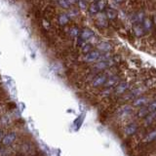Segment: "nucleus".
Returning <instances> with one entry per match:
<instances>
[{
    "label": "nucleus",
    "instance_id": "obj_8",
    "mask_svg": "<svg viewBox=\"0 0 156 156\" xmlns=\"http://www.w3.org/2000/svg\"><path fill=\"white\" fill-rule=\"evenodd\" d=\"M122 80H123V77H122V75L119 74V73H111V74H109L105 86L102 88H112V89H113V88Z\"/></svg>",
    "mask_w": 156,
    "mask_h": 156
},
{
    "label": "nucleus",
    "instance_id": "obj_18",
    "mask_svg": "<svg viewBox=\"0 0 156 156\" xmlns=\"http://www.w3.org/2000/svg\"><path fill=\"white\" fill-rule=\"evenodd\" d=\"M93 50H94V49H93V45L89 42H86L81 46V52L84 54V55H86V54H88V53H90Z\"/></svg>",
    "mask_w": 156,
    "mask_h": 156
},
{
    "label": "nucleus",
    "instance_id": "obj_14",
    "mask_svg": "<svg viewBox=\"0 0 156 156\" xmlns=\"http://www.w3.org/2000/svg\"><path fill=\"white\" fill-rule=\"evenodd\" d=\"M97 26L99 27H106L108 26V20H107L106 16L104 14L100 13L99 15L97 16Z\"/></svg>",
    "mask_w": 156,
    "mask_h": 156
},
{
    "label": "nucleus",
    "instance_id": "obj_3",
    "mask_svg": "<svg viewBox=\"0 0 156 156\" xmlns=\"http://www.w3.org/2000/svg\"><path fill=\"white\" fill-rule=\"evenodd\" d=\"M155 97H156V91L151 90V91L146 92L145 94L138 97L133 101H131L130 105L133 106L135 109H139V108H141V107H144L147 105Z\"/></svg>",
    "mask_w": 156,
    "mask_h": 156
},
{
    "label": "nucleus",
    "instance_id": "obj_24",
    "mask_svg": "<svg viewBox=\"0 0 156 156\" xmlns=\"http://www.w3.org/2000/svg\"><path fill=\"white\" fill-rule=\"evenodd\" d=\"M152 22H153V26H154V31L156 33V15H154L152 18Z\"/></svg>",
    "mask_w": 156,
    "mask_h": 156
},
{
    "label": "nucleus",
    "instance_id": "obj_1",
    "mask_svg": "<svg viewBox=\"0 0 156 156\" xmlns=\"http://www.w3.org/2000/svg\"><path fill=\"white\" fill-rule=\"evenodd\" d=\"M136 109L130 104H123L119 105L114 110V118L119 123H125L134 118Z\"/></svg>",
    "mask_w": 156,
    "mask_h": 156
},
{
    "label": "nucleus",
    "instance_id": "obj_23",
    "mask_svg": "<svg viewBox=\"0 0 156 156\" xmlns=\"http://www.w3.org/2000/svg\"><path fill=\"white\" fill-rule=\"evenodd\" d=\"M77 3H78V6H79V8L81 10H86L87 7H88V5H87L85 0H78Z\"/></svg>",
    "mask_w": 156,
    "mask_h": 156
},
{
    "label": "nucleus",
    "instance_id": "obj_12",
    "mask_svg": "<svg viewBox=\"0 0 156 156\" xmlns=\"http://www.w3.org/2000/svg\"><path fill=\"white\" fill-rule=\"evenodd\" d=\"M16 139H17V134L14 133V132H10V133L4 135L1 141H0V144L4 146H9L16 140Z\"/></svg>",
    "mask_w": 156,
    "mask_h": 156
},
{
    "label": "nucleus",
    "instance_id": "obj_28",
    "mask_svg": "<svg viewBox=\"0 0 156 156\" xmlns=\"http://www.w3.org/2000/svg\"><path fill=\"white\" fill-rule=\"evenodd\" d=\"M154 144H155V146H156V141H155V143H154Z\"/></svg>",
    "mask_w": 156,
    "mask_h": 156
},
{
    "label": "nucleus",
    "instance_id": "obj_10",
    "mask_svg": "<svg viewBox=\"0 0 156 156\" xmlns=\"http://www.w3.org/2000/svg\"><path fill=\"white\" fill-rule=\"evenodd\" d=\"M97 50L100 51L101 54H109L113 50V45L108 41H101L98 43Z\"/></svg>",
    "mask_w": 156,
    "mask_h": 156
},
{
    "label": "nucleus",
    "instance_id": "obj_20",
    "mask_svg": "<svg viewBox=\"0 0 156 156\" xmlns=\"http://www.w3.org/2000/svg\"><path fill=\"white\" fill-rule=\"evenodd\" d=\"M97 5H98V7H99L100 13H101L102 11H105V9L107 8L106 2L105 1V0H99V1H97Z\"/></svg>",
    "mask_w": 156,
    "mask_h": 156
},
{
    "label": "nucleus",
    "instance_id": "obj_16",
    "mask_svg": "<svg viewBox=\"0 0 156 156\" xmlns=\"http://www.w3.org/2000/svg\"><path fill=\"white\" fill-rule=\"evenodd\" d=\"M105 16L107 18V20H110V21H113V20L117 19V16H118V13H117L116 10H114L113 8H106L105 9Z\"/></svg>",
    "mask_w": 156,
    "mask_h": 156
},
{
    "label": "nucleus",
    "instance_id": "obj_22",
    "mask_svg": "<svg viewBox=\"0 0 156 156\" xmlns=\"http://www.w3.org/2000/svg\"><path fill=\"white\" fill-rule=\"evenodd\" d=\"M58 4L63 9H69L70 8V5L68 4V2L66 0H58Z\"/></svg>",
    "mask_w": 156,
    "mask_h": 156
},
{
    "label": "nucleus",
    "instance_id": "obj_7",
    "mask_svg": "<svg viewBox=\"0 0 156 156\" xmlns=\"http://www.w3.org/2000/svg\"><path fill=\"white\" fill-rule=\"evenodd\" d=\"M101 57H102V54L100 51H98L97 49H94V50L91 51L90 53H88L86 55L83 56V61L87 63H95L97 62L101 61Z\"/></svg>",
    "mask_w": 156,
    "mask_h": 156
},
{
    "label": "nucleus",
    "instance_id": "obj_27",
    "mask_svg": "<svg viewBox=\"0 0 156 156\" xmlns=\"http://www.w3.org/2000/svg\"><path fill=\"white\" fill-rule=\"evenodd\" d=\"M3 132L1 131V130H0V141H1V140H2V138H3Z\"/></svg>",
    "mask_w": 156,
    "mask_h": 156
},
{
    "label": "nucleus",
    "instance_id": "obj_4",
    "mask_svg": "<svg viewBox=\"0 0 156 156\" xmlns=\"http://www.w3.org/2000/svg\"><path fill=\"white\" fill-rule=\"evenodd\" d=\"M135 83H136V81L129 80V79H123L122 81H120L118 84L113 88L112 98H115V99L117 100L121 96H123L125 93L128 92Z\"/></svg>",
    "mask_w": 156,
    "mask_h": 156
},
{
    "label": "nucleus",
    "instance_id": "obj_6",
    "mask_svg": "<svg viewBox=\"0 0 156 156\" xmlns=\"http://www.w3.org/2000/svg\"><path fill=\"white\" fill-rule=\"evenodd\" d=\"M156 141V126L151 127L149 130H147L144 133V135L141 138L140 143L143 144H150Z\"/></svg>",
    "mask_w": 156,
    "mask_h": 156
},
{
    "label": "nucleus",
    "instance_id": "obj_17",
    "mask_svg": "<svg viewBox=\"0 0 156 156\" xmlns=\"http://www.w3.org/2000/svg\"><path fill=\"white\" fill-rule=\"evenodd\" d=\"M145 108H146V110H147L148 114L152 113V112H156V97L149 102L147 105L145 106Z\"/></svg>",
    "mask_w": 156,
    "mask_h": 156
},
{
    "label": "nucleus",
    "instance_id": "obj_25",
    "mask_svg": "<svg viewBox=\"0 0 156 156\" xmlns=\"http://www.w3.org/2000/svg\"><path fill=\"white\" fill-rule=\"evenodd\" d=\"M66 1H67V2H68V4H69L70 6H71V5H74L75 3H77L78 0H66Z\"/></svg>",
    "mask_w": 156,
    "mask_h": 156
},
{
    "label": "nucleus",
    "instance_id": "obj_2",
    "mask_svg": "<svg viewBox=\"0 0 156 156\" xmlns=\"http://www.w3.org/2000/svg\"><path fill=\"white\" fill-rule=\"evenodd\" d=\"M140 123H139L138 120L136 119H131L129 121L123 123L121 129V133L125 138H131V136H134L139 133V131L140 129Z\"/></svg>",
    "mask_w": 156,
    "mask_h": 156
},
{
    "label": "nucleus",
    "instance_id": "obj_11",
    "mask_svg": "<svg viewBox=\"0 0 156 156\" xmlns=\"http://www.w3.org/2000/svg\"><path fill=\"white\" fill-rule=\"evenodd\" d=\"M94 36H95V32L93 31L91 28L84 27V28L80 30L79 38L81 39L82 41H84V42H88L89 40H91V39Z\"/></svg>",
    "mask_w": 156,
    "mask_h": 156
},
{
    "label": "nucleus",
    "instance_id": "obj_9",
    "mask_svg": "<svg viewBox=\"0 0 156 156\" xmlns=\"http://www.w3.org/2000/svg\"><path fill=\"white\" fill-rule=\"evenodd\" d=\"M132 31H133V34L136 38H141L145 35L144 28L140 22L133 23V24H132Z\"/></svg>",
    "mask_w": 156,
    "mask_h": 156
},
{
    "label": "nucleus",
    "instance_id": "obj_21",
    "mask_svg": "<svg viewBox=\"0 0 156 156\" xmlns=\"http://www.w3.org/2000/svg\"><path fill=\"white\" fill-rule=\"evenodd\" d=\"M79 34H80V29L77 27H73L70 28V35L72 37H79Z\"/></svg>",
    "mask_w": 156,
    "mask_h": 156
},
{
    "label": "nucleus",
    "instance_id": "obj_5",
    "mask_svg": "<svg viewBox=\"0 0 156 156\" xmlns=\"http://www.w3.org/2000/svg\"><path fill=\"white\" fill-rule=\"evenodd\" d=\"M108 76H109V73H107L106 71L95 74L92 77V79L90 80V83H89L90 88L95 89V90H101V88L105 86Z\"/></svg>",
    "mask_w": 156,
    "mask_h": 156
},
{
    "label": "nucleus",
    "instance_id": "obj_13",
    "mask_svg": "<svg viewBox=\"0 0 156 156\" xmlns=\"http://www.w3.org/2000/svg\"><path fill=\"white\" fill-rule=\"evenodd\" d=\"M143 27L144 28V31H145V34L146 33H151L153 31V28H154V26H153V22H152V19L150 18H144L143 20Z\"/></svg>",
    "mask_w": 156,
    "mask_h": 156
},
{
    "label": "nucleus",
    "instance_id": "obj_15",
    "mask_svg": "<svg viewBox=\"0 0 156 156\" xmlns=\"http://www.w3.org/2000/svg\"><path fill=\"white\" fill-rule=\"evenodd\" d=\"M69 21H70V17H69V15L66 13H62L58 16V23L62 27L66 26V24L69 23Z\"/></svg>",
    "mask_w": 156,
    "mask_h": 156
},
{
    "label": "nucleus",
    "instance_id": "obj_26",
    "mask_svg": "<svg viewBox=\"0 0 156 156\" xmlns=\"http://www.w3.org/2000/svg\"><path fill=\"white\" fill-rule=\"evenodd\" d=\"M113 1H114L115 3H117V4H121L122 2L124 1V0H113Z\"/></svg>",
    "mask_w": 156,
    "mask_h": 156
},
{
    "label": "nucleus",
    "instance_id": "obj_19",
    "mask_svg": "<svg viewBox=\"0 0 156 156\" xmlns=\"http://www.w3.org/2000/svg\"><path fill=\"white\" fill-rule=\"evenodd\" d=\"M88 10H89L90 14H92V15H97L100 13V10L97 5V2H93L89 6V8H88Z\"/></svg>",
    "mask_w": 156,
    "mask_h": 156
}]
</instances>
